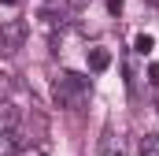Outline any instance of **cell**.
Instances as JSON below:
<instances>
[{
  "mask_svg": "<svg viewBox=\"0 0 159 156\" xmlns=\"http://www.w3.org/2000/svg\"><path fill=\"white\" fill-rule=\"evenodd\" d=\"M89 93H93L89 78L70 75V71L56 75V82H52V97H56V104H59V108H67V112H81V108H85V100H89Z\"/></svg>",
  "mask_w": 159,
  "mask_h": 156,
  "instance_id": "1",
  "label": "cell"
},
{
  "mask_svg": "<svg viewBox=\"0 0 159 156\" xmlns=\"http://www.w3.org/2000/svg\"><path fill=\"white\" fill-rule=\"evenodd\" d=\"M22 45H26V22H22V19H7V22H0V52H4V56L19 52Z\"/></svg>",
  "mask_w": 159,
  "mask_h": 156,
  "instance_id": "2",
  "label": "cell"
},
{
  "mask_svg": "<svg viewBox=\"0 0 159 156\" xmlns=\"http://www.w3.org/2000/svg\"><path fill=\"white\" fill-rule=\"evenodd\" d=\"M100 156H126V138L115 126H104V134H100Z\"/></svg>",
  "mask_w": 159,
  "mask_h": 156,
  "instance_id": "3",
  "label": "cell"
},
{
  "mask_svg": "<svg viewBox=\"0 0 159 156\" xmlns=\"http://www.w3.org/2000/svg\"><path fill=\"white\" fill-rule=\"evenodd\" d=\"M89 67L100 75V71H107L111 67V52L107 48H89Z\"/></svg>",
  "mask_w": 159,
  "mask_h": 156,
  "instance_id": "4",
  "label": "cell"
},
{
  "mask_svg": "<svg viewBox=\"0 0 159 156\" xmlns=\"http://www.w3.org/2000/svg\"><path fill=\"white\" fill-rule=\"evenodd\" d=\"M19 153V130H0V156Z\"/></svg>",
  "mask_w": 159,
  "mask_h": 156,
  "instance_id": "5",
  "label": "cell"
},
{
  "mask_svg": "<svg viewBox=\"0 0 159 156\" xmlns=\"http://www.w3.org/2000/svg\"><path fill=\"white\" fill-rule=\"evenodd\" d=\"M0 130H19V108L15 104H0Z\"/></svg>",
  "mask_w": 159,
  "mask_h": 156,
  "instance_id": "6",
  "label": "cell"
},
{
  "mask_svg": "<svg viewBox=\"0 0 159 156\" xmlns=\"http://www.w3.org/2000/svg\"><path fill=\"white\" fill-rule=\"evenodd\" d=\"M141 156H159V138L156 134H144L141 138Z\"/></svg>",
  "mask_w": 159,
  "mask_h": 156,
  "instance_id": "7",
  "label": "cell"
},
{
  "mask_svg": "<svg viewBox=\"0 0 159 156\" xmlns=\"http://www.w3.org/2000/svg\"><path fill=\"white\" fill-rule=\"evenodd\" d=\"M133 48H137L141 56H148V52L156 48V41H152V34H137V37H133Z\"/></svg>",
  "mask_w": 159,
  "mask_h": 156,
  "instance_id": "8",
  "label": "cell"
},
{
  "mask_svg": "<svg viewBox=\"0 0 159 156\" xmlns=\"http://www.w3.org/2000/svg\"><path fill=\"white\" fill-rule=\"evenodd\" d=\"M15 156H48V145H41V141H30V145H22Z\"/></svg>",
  "mask_w": 159,
  "mask_h": 156,
  "instance_id": "9",
  "label": "cell"
},
{
  "mask_svg": "<svg viewBox=\"0 0 159 156\" xmlns=\"http://www.w3.org/2000/svg\"><path fill=\"white\" fill-rule=\"evenodd\" d=\"M122 7H126V0H107V11L111 15H122Z\"/></svg>",
  "mask_w": 159,
  "mask_h": 156,
  "instance_id": "10",
  "label": "cell"
},
{
  "mask_svg": "<svg viewBox=\"0 0 159 156\" xmlns=\"http://www.w3.org/2000/svg\"><path fill=\"white\" fill-rule=\"evenodd\" d=\"M148 82L159 89V63H152V67H148Z\"/></svg>",
  "mask_w": 159,
  "mask_h": 156,
  "instance_id": "11",
  "label": "cell"
},
{
  "mask_svg": "<svg viewBox=\"0 0 159 156\" xmlns=\"http://www.w3.org/2000/svg\"><path fill=\"white\" fill-rule=\"evenodd\" d=\"M7 89H11V78H7V75H0V97H4Z\"/></svg>",
  "mask_w": 159,
  "mask_h": 156,
  "instance_id": "12",
  "label": "cell"
},
{
  "mask_svg": "<svg viewBox=\"0 0 159 156\" xmlns=\"http://www.w3.org/2000/svg\"><path fill=\"white\" fill-rule=\"evenodd\" d=\"M70 4H74V7H85V0H70Z\"/></svg>",
  "mask_w": 159,
  "mask_h": 156,
  "instance_id": "13",
  "label": "cell"
},
{
  "mask_svg": "<svg viewBox=\"0 0 159 156\" xmlns=\"http://www.w3.org/2000/svg\"><path fill=\"white\" fill-rule=\"evenodd\" d=\"M4 4H7V7H15V4H19V0H4Z\"/></svg>",
  "mask_w": 159,
  "mask_h": 156,
  "instance_id": "14",
  "label": "cell"
}]
</instances>
